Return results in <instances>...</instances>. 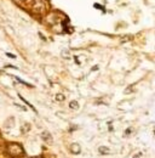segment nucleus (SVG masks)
<instances>
[{
  "label": "nucleus",
  "mask_w": 155,
  "mask_h": 158,
  "mask_svg": "<svg viewBox=\"0 0 155 158\" xmlns=\"http://www.w3.org/2000/svg\"><path fill=\"white\" fill-rule=\"evenodd\" d=\"M6 153L12 158H21L26 155L24 148L22 147L21 143L17 142H10L6 145Z\"/></svg>",
  "instance_id": "1"
},
{
  "label": "nucleus",
  "mask_w": 155,
  "mask_h": 158,
  "mask_svg": "<svg viewBox=\"0 0 155 158\" xmlns=\"http://www.w3.org/2000/svg\"><path fill=\"white\" fill-rule=\"evenodd\" d=\"M32 10L35 14H45L47 10V2L46 0H34L33 5H32Z\"/></svg>",
  "instance_id": "2"
},
{
  "label": "nucleus",
  "mask_w": 155,
  "mask_h": 158,
  "mask_svg": "<svg viewBox=\"0 0 155 158\" xmlns=\"http://www.w3.org/2000/svg\"><path fill=\"white\" fill-rule=\"evenodd\" d=\"M41 138H42V140H44L46 143H49V145H51V143L54 142V139H52L51 134H50L49 131H44V133L41 134Z\"/></svg>",
  "instance_id": "3"
},
{
  "label": "nucleus",
  "mask_w": 155,
  "mask_h": 158,
  "mask_svg": "<svg viewBox=\"0 0 155 158\" xmlns=\"http://www.w3.org/2000/svg\"><path fill=\"white\" fill-rule=\"evenodd\" d=\"M69 150H70V152H72L73 155H79V153L81 152V147H80V145L77 143V142L72 143L70 147H69Z\"/></svg>",
  "instance_id": "4"
},
{
  "label": "nucleus",
  "mask_w": 155,
  "mask_h": 158,
  "mask_svg": "<svg viewBox=\"0 0 155 158\" xmlns=\"http://www.w3.org/2000/svg\"><path fill=\"white\" fill-rule=\"evenodd\" d=\"M14 123H15V118H14V117H10V118L6 119V120L4 122V125H5L6 128H11V127L14 125Z\"/></svg>",
  "instance_id": "5"
},
{
  "label": "nucleus",
  "mask_w": 155,
  "mask_h": 158,
  "mask_svg": "<svg viewBox=\"0 0 155 158\" xmlns=\"http://www.w3.org/2000/svg\"><path fill=\"white\" fill-rule=\"evenodd\" d=\"M98 152H99L101 155H103V156H104V155H108L110 151H109V148H108V147H105V146H99V147H98Z\"/></svg>",
  "instance_id": "6"
},
{
  "label": "nucleus",
  "mask_w": 155,
  "mask_h": 158,
  "mask_svg": "<svg viewBox=\"0 0 155 158\" xmlns=\"http://www.w3.org/2000/svg\"><path fill=\"white\" fill-rule=\"evenodd\" d=\"M29 130H30V124H29V123H24V124L21 127V131L24 133V134H27Z\"/></svg>",
  "instance_id": "7"
},
{
  "label": "nucleus",
  "mask_w": 155,
  "mask_h": 158,
  "mask_svg": "<svg viewBox=\"0 0 155 158\" xmlns=\"http://www.w3.org/2000/svg\"><path fill=\"white\" fill-rule=\"evenodd\" d=\"M69 107H70L72 110H78V108H79V103H78V101H72V102L69 103Z\"/></svg>",
  "instance_id": "8"
},
{
  "label": "nucleus",
  "mask_w": 155,
  "mask_h": 158,
  "mask_svg": "<svg viewBox=\"0 0 155 158\" xmlns=\"http://www.w3.org/2000/svg\"><path fill=\"white\" fill-rule=\"evenodd\" d=\"M56 100H57V101H64V100H66V96L62 95V94H57V95H56Z\"/></svg>",
  "instance_id": "9"
},
{
  "label": "nucleus",
  "mask_w": 155,
  "mask_h": 158,
  "mask_svg": "<svg viewBox=\"0 0 155 158\" xmlns=\"http://www.w3.org/2000/svg\"><path fill=\"white\" fill-rule=\"evenodd\" d=\"M93 7H96V9H99V10H102V11H104L105 9L102 6V5H99V4H93Z\"/></svg>",
  "instance_id": "10"
},
{
  "label": "nucleus",
  "mask_w": 155,
  "mask_h": 158,
  "mask_svg": "<svg viewBox=\"0 0 155 158\" xmlns=\"http://www.w3.org/2000/svg\"><path fill=\"white\" fill-rule=\"evenodd\" d=\"M6 55H7V56H9V57H11V59H15V57H16V56H15V55H12V54H9V52H7V54H6Z\"/></svg>",
  "instance_id": "11"
},
{
  "label": "nucleus",
  "mask_w": 155,
  "mask_h": 158,
  "mask_svg": "<svg viewBox=\"0 0 155 158\" xmlns=\"http://www.w3.org/2000/svg\"><path fill=\"white\" fill-rule=\"evenodd\" d=\"M127 39H131V37H130V35H127V37H124V38H122V41H126Z\"/></svg>",
  "instance_id": "12"
},
{
  "label": "nucleus",
  "mask_w": 155,
  "mask_h": 158,
  "mask_svg": "<svg viewBox=\"0 0 155 158\" xmlns=\"http://www.w3.org/2000/svg\"><path fill=\"white\" fill-rule=\"evenodd\" d=\"M96 69H98V66H95V67L92 68V71H96Z\"/></svg>",
  "instance_id": "13"
},
{
  "label": "nucleus",
  "mask_w": 155,
  "mask_h": 158,
  "mask_svg": "<svg viewBox=\"0 0 155 158\" xmlns=\"http://www.w3.org/2000/svg\"><path fill=\"white\" fill-rule=\"evenodd\" d=\"M30 158H42V156H34V157H30Z\"/></svg>",
  "instance_id": "14"
}]
</instances>
